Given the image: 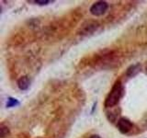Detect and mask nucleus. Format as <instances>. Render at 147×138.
<instances>
[{"label":"nucleus","mask_w":147,"mask_h":138,"mask_svg":"<svg viewBox=\"0 0 147 138\" xmlns=\"http://www.w3.org/2000/svg\"><path fill=\"white\" fill-rule=\"evenodd\" d=\"M36 4H39V5H47V4H49V3H51L52 1H34Z\"/></svg>","instance_id":"nucleus-8"},{"label":"nucleus","mask_w":147,"mask_h":138,"mask_svg":"<svg viewBox=\"0 0 147 138\" xmlns=\"http://www.w3.org/2000/svg\"><path fill=\"white\" fill-rule=\"evenodd\" d=\"M109 5L105 1H98L96 2L90 7V13L94 16H101L107 11Z\"/></svg>","instance_id":"nucleus-2"},{"label":"nucleus","mask_w":147,"mask_h":138,"mask_svg":"<svg viewBox=\"0 0 147 138\" xmlns=\"http://www.w3.org/2000/svg\"><path fill=\"white\" fill-rule=\"evenodd\" d=\"M146 71H147V66H146Z\"/></svg>","instance_id":"nucleus-10"},{"label":"nucleus","mask_w":147,"mask_h":138,"mask_svg":"<svg viewBox=\"0 0 147 138\" xmlns=\"http://www.w3.org/2000/svg\"><path fill=\"white\" fill-rule=\"evenodd\" d=\"M30 84V81L29 79V77L24 76H21L20 79L18 80V86L20 87V89L21 90H26L29 89Z\"/></svg>","instance_id":"nucleus-4"},{"label":"nucleus","mask_w":147,"mask_h":138,"mask_svg":"<svg viewBox=\"0 0 147 138\" xmlns=\"http://www.w3.org/2000/svg\"><path fill=\"white\" fill-rule=\"evenodd\" d=\"M123 94V87L121 81H117L113 86L111 91L106 98L105 100V107L106 108H111L116 106Z\"/></svg>","instance_id":"nucleus-1"},{"label":"nucleus","mask_w":147,"mask_h":138,"mask_svg":"<svg viewBox=\"0 0 147 138\" xmlns=\"http://www.w3.org/2000/svg\"><path fill=\"white\" fill-rule=\"evenodd\" d=\"M89 138H100V136H98V135H91Z\"/></svg>","instance_id":"nucleus-9"},{"label":"nucleus","mask_w":147,"mask_h":138,"mask_svg":"<svg viewBox=\"0 0 147 138\" xmlns=\"http://www.w3.org/2000/svg\"><path fill=\"white\" fill-rule=\"evenodd\" d=\"M16 105H18V101L16 99L13 98H9L7 99V107L11 108V107H15Z\"/></svg>","instance_id":"nucleus-6"},{"label":"nucleus","mask_w":147,"mask_h":138,"mask_svg":"<svg viewBox=\"0 0 147 138\" xmlns=\"http://www.w3.org/2000/svg\"><path fill=\"white\" fill-rule=\"evenodd\" d=\"M8 133H9L8 128L6 127V126H4V125H1V129H0V133H1V136L2 137L7 136L8 135Z\"/></svg>","instance_id":"nucleus-7"},{"label":"nucleus","mask_w":147,"mask_h":138,"mask_svg":"<svg viewBox=\"0 0 147 138\" xmlns=\"http://www.w3.org/2000/svg\"><path fill=\"white\" fill-rule=\"evenodd\" d=\"M117 126H118V129H119L121 133H127L132 129V123H131V121H129L128 119L121 118L119 120L118 123H117Z\"/></svg>","instance_id":"nucleus-3"},{"label":"nucleus","mask_w":147,"mask_h":138,"mask_svg":"<svg viewBox=\"0 0 147 138\" xmlns=\"http://www.w3.org/2000/svg\"><path fill=\"white\" fill-rule=\"evenodd\" d=\"M141 70V66L139 64H134V66H131L130 68H128V70H127V76H136L138 73L140 72Z\"/></svg>","instance_id":"nucleus-5"}]
</instances>
